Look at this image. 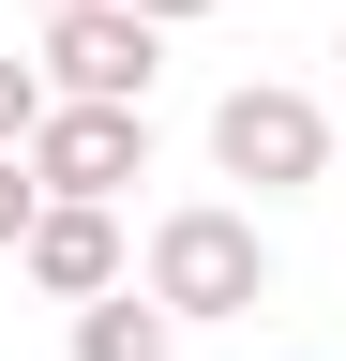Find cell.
I'll list each match as a JSON object with an SVG mask.
<instances>
[{
    "label": "cell",
    "instance_id": "obj_1",
    "mask_svg": "<svg viewBox=\"0 0 346 361\" xmlns=\"http://www.w3.org/2000/svg\"><path fill=\"white\" fill-rule=\"evenodd\" d=\"M136 286L181 316V331H211V316H256V301H271V241H256V211H241V196H181V211L151 226Z\"/></svg>",
    "mask_w": 346,
    "mask_h": 361
},
{
    "label": "cell",
    "instance_id": "obj_2",
    "mask_svg": "<svg viewBox=\"0 0 346 361\" xmlns=\"http://www.w3.org/2000/svg\"><path fill=\"white\" fill-rule=\"evenodd\" d=\"M211 166H226L256 211H271V196H316V180H331V106L286 90V75H241L226 106H211Z\"/></svg>",
    "mask_w": 346,
    "mask_h": 361
},
{
    "label": "cell",
    "instance_id": "obj_3",
    "mask_svg": "<svg viewBox=\"0 0 346 361\" xmlns=\"http://www.w3.org/2000/svg\"><path fill=\"white\" fill-rule=\"evenodd\" d=\"M151 75H166V16H136V0L46 16V90L61 106H151Z\"/></svg>",
    "mask_w": 346,
    "mask_h": 361
},
{
    "label": "cell",
    "instance_id": "obj_4",
    "mask_svg": "<svg viewBox=\"0 0 346 361\" xmlns=\"http://www.w3.org/2000/svg\"><path fill=\"white\" fill-rule=\"evenodd\" d=\"M30 180L121 211V196L151 180V106H46V121H30Z\"/></svg>",
    "mask_w": 346,
    "mask_h": 361
},
{
    "label": "cell",
    "instance_id": "obj_5",
    "mask_svg": "<svg viewBox=\"0 0 346 361\" xmlns=\"http://www.w3.org/2000/svg\"><path fill=\"white\" fill-rule=\"evenodd\" d=\"M30 286H46V301H106V286H136V241H121V211L46 196V226H30Z\"/></svg>",
    "mask_w": 346,
    "mask_h": 361
},
{
    "label": "cell",
    "instance_id": "obj_6",
    "mask_svg": "<svg viewBox=\"0 0 346 361\" xmlns=\"http://www.w3.org/2000/svg\"><path fill=\"white\" fill-rule=\"evenodd\" d=\"M75 361H181V316L151 286H106V301H75Z\"/></svg>",
    "mask_w": 346,
    "mask_h": 361
},
{
    "label": "cell",
    "instance_id": "obj_7",
    "mask_svg": "<svg viewBox=\"0 0 346 361\" xmlns=\"http://www.w3.org/2000/svg\"><path fill=\"white\" fill-rule=\"evenodd\" d=\"M61 90H46V61H0V151H30V121H46Z\"/></svg>",
    "mask_w": 346,
    "mask_h": 361
},
{
    "label": "cell",
    "instance_id": "obj_8",
    "mask_svg": "<svg viewBox=\"0 0 346 361\" xmlns=\"http://www.w3.org/2000/svg\"><path fill=\"white\" fill-rule=\"evenodd\" d=\"M30 226H46V180H30V151H0V256H30Z\"/></svg>",
    "mask_w": 346,
    "mask_h": 361
},
{
    "label": "cell",
    "instance_id": "obj_9",
    "mask_svg": "<svg viewBox=\"0 0 346 361\" xmlns=\"http://www.w3.org/2000/svg\"><path fill=\"white\" fill-rule=\"evenodd\" d=\"M136 16H166V30H181V16H211V0H136Z\"/></svg>",
    "mask_w": 346,
    "mask_h": 361
},
{
    "label": "cell",
    "instance_id": "obj_10",
    "mask_svg": "<svg viewBox=\"0 0 346 361\" xmlns=\"http://www.w3.org/2000/svg\"><path fill=\"white\" fill-rule=\"evenodd\" d=\"M46 16H75V0H46Z\"/></svg>",
    "mask_w": 346,
    "mask_h": 361
},
{
    "label": "cell",
    "instance_id": "obj_11",
    "mask_svg": "<svg viewBox=\"0 0 346 361\" xmlns=\"http://www.w3.org/2000/svg\"><path fill=\"white\" fill-rule=\"evenodd\" d=\"M331 61H346V30H331Z\"/></svg>",
    "mask_w": 346,
    "mask_h": 361
}]
</instances>
